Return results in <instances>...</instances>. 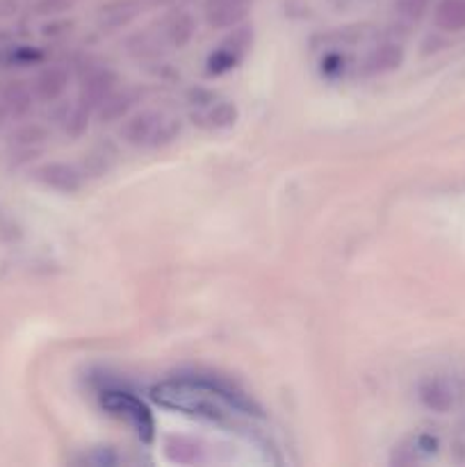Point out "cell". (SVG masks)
Returning a JSON list of instances; mask_svg holds the SVG:
<instances>
[{
  "instance_id": "20",
  "label": "cell",
  "mask_w": 465,
  "mask_h": 467,
  "mask_svg": "<svg viewBox=\"0 0 465 467\" xmlns=\"http://www.w3.org/2000/svg\"><path fill=\"white\" fill-rule=\"evenodd\" d=\"M21 237V228L14 223L12 217H7V214L0 210V242H14Z\"/></svg>"
},
{
  "instance_id": "14",
  "label": "cell",
  "mask_w": 465,
  "mask_h": 467,
  "mask_svg": "<svg viewBox=\"0 0 465 467\" xmlns=\"http://www.w3.org/2000/svg\"><path fill=\"white\" fill-rule=\"evenodd\" d=\"M137 94L132 89H114L103 103L98 105V119L103 123L119 121V119H126L128 112L135 108Z\"/></svg>"
},
{
  "instance_id": "3",
  "label": "cell",
  "mask_w": 465,
  "mask_h": 467,
  "mask_svg": "<svg viewBox=\"0 0 465 467\" xmlns=\"http://www.w3.org/2000/svg\"><path fill=\"white\" fill-rule=\"evenodd\" d=\"M253 44V30L249 26H235L231 35L212 50L208 57V73L210 76H222V73L235 68Z\"/></svg>"
},
{
  "instance_id": "6",
  "label": "cell",
  "mask_w": 465,
  "mask_h": 467,
  "mask_svg": "<svg viewBox=\"0 0 465 467\" xmlns=\"http://www.w3.org/2000/svg\"><path fill=\"white\" fill-rule=\"evenodd\" d=\"M196 126L205 128V130H226L232 128L240 119L237 105L231 100H212L208 105H201L194 114H191Z\"/></svg>"
},
{
  "instance_id": "1",
  "label": "cell",
  "mask_w": 465,
  "mask_h": 467,
  "mask_svg": "<svg viewBox=\"0 0 465 467\" xmlns=\"http://www.w3.org/2000/svg\"><path fill=\"white\" fill-rule=\"evenodd\" d=\"M181 132V121L167 112L158 109H141L132 117H126L121 126V137L126 144L135 149H160L171 144Z\"/></svg>"
},
{
  "instance_id": "8",
  "label": "cell",
  "mask_w": 465,
  "mask_h": 467,
  "mask_svg": "<svg viewBox=\"0 0 465 467\" xmlns=\"http://www.w3.org/2000/svg\"><path fill=\"white\" fill-rule=\"evenodd\" d=\"M114 89H117V76H114L109 68H94V71L82 80L78 103H82L89 109H98V105L103 103Z\"/></svg>"
},
{
  "instance_id": "2",
  "label": "cell",
  "mask_w": 465,
  "mask_h": 467,
  "mask_svg": "<svg viewBox=\"0 0 465 467\" xmlns=\"http://www.w3.org/2000/svg\"><path fill=\"white\" fill-rule=\"evenodd\" d=\"M103 406L117 418L126 420L132 429H135L137 436L141 438L144 442L153 441V415L150 410L141 404L137 397L128 395V392H105L103 397Z\"/></svg>"
},
{
  "instance_id": "7",
  "label": "cell",
  "mask_w": 465,
  "mask_h": 467,
  "mask_svg": "<svg viewBox=\"0 0 465 467\" xmlns=\"http://www.w3.org/2000/svg\"><path fill=\"white\" fill-rule=\"evenodd\" d=\"M196 30V21L187 9H173L160 21V35L171 48H185Z\"/></svg>"
},
{
  "instance_id": "12",
  "label": "cell",
  "mask_w": 465,
  "mask_h": 467,
  "mask_svg": "<svg viewBox=\"0 0 465 467\" xmlns=\"http://www.w3.org/2000/svg\"><path fill=\"white\" fill-rule=\"evenodd\" d=\"M68 87V71L59 64H53V67H46L44 71L36 73L35 82H32V94L36 96L44 103H53L59 96L67 91Z\"/></svg>"
},
{
  "instance_id": "13",
  "label": "cell",
  "mask_w": 465,
  "mask_h": 467,
  "mask_svg": "<svg viewBox=\"0 0 465 467\" xmlns=\"http://www.w3.org/2000/svg\"><path fill=\"white\" fill-rule=\"evenodd\" d=\"M140 12H141L140 0H112V3H108L98 12V26L108 32L119 30V27L128 26L132 18H137V14Z\"/></svg>"
},
{
  "instance_id": "5",
  "label": "cell",
  "mask_w": 465,
  "mask_h": 467,
  "mask_svg": "<svg viewBox=\"0 0 465 467\" xmlns=\"http://www.w3.org/2000/svg\"><path fill=\"white\" fill-rule=\"evenodd\" d=\"M251 9V0H205V21L214 30L240 26Z\"/></svg>"
},
{
  "instance_id": "10",
  "label": "cell",
  "mask_w": 465,
  "mask_h": 467,
  "mask_svg": "<svg viewBox=\"0 0 465 467\" xmlns=\"http://www.w3.org/2000/svg\"><path fill=\"white\" fill-rule=\"evenodd\" d=\"M401 62H404V48L397 41H386L369 50L363 62V73L365 76H383V73L399 68Z\"/></svg>"
},
{
  "instance_id": "18",
  "label": "cell",
  "mask_w": 465,
  "mask_h": 467,
  "mask_svg": "<svg viewBox=\"0 0 465 467\" xmlns=\"http://www.w3.org/2000/svg\"><path fill=\"white\" fill-rule=\"evenodd\" d=\"M46 137H48V130H46V128L30 123V126H23L18 128L16 132H12V144L18 146V149H30V146L46 141Z\"/></svg>"
},
{
  "instance_id": "4",
  "label": "cell",
  "mask_w": 465,
  "mask_h": 467,
  "mask_svg": "<svg viewBox=\"0 0 465 467\" xmlns=\"http://www.w3.org/2000/svg\"><path fill=\"white\" fill-rule=\"evenodd\" d=\"M36 182H41L44 187L55 192H62V194H76L85 185V176L82 171H78V167L67 162H48L41 164L32 171Z\"/></svg>"
},
{
  "instance_id": "11",
  "label": "cell",
  "mask_w": 465,
  "mask_h": 467,
  "mask_svg": "<svg viewBox=\"0 0 465 467\" xmlns=\"http://www.w3.org/2000/svg\"><path fill=\"white\" fill-rule=\"evenodd\" d=\"M32 89L23 82H7L0 87V121L3 119H23L32 108Z\"/></svg>"
},
{
  "instance_id": "19",
  "label": "cell",
  "mask_w": 465,
  "mask_h": 467,
  "mask_svg": "<svg viewBox=\"0 0 465 467\" xmlns=\"http://www.w3.org/2000/svg\"><path fill=\"white\" fill-rule=\"evenodd\" d=\"M431 0H395V9L406 21H419L429 9Z\"/></svg>"
},
{
  "instance_id": "15",
  "label": "cell",
  "mask_w": 465,
  "mask_h": 467,
  "mask_svg": "<svg viewBox=\"0 0 465 467\" xmlns=\"http://www.w3.org/2000/svg\"><path fill=\"white\" fill-rule=\"evenodd\" d=\"M436 26L445 32H463L465 0H440L436 7Z\"/></svg>"
},
{
  "instance_id": "16",
  "label": "cell",
  "mask_w": 465,
  "mask_h": 467,
  "mask_svg": "<svg viewBox=\"0 0 465 467\" xmlns=\"http://www.w3.org/2000/svg\"><path fill=\"white\" fill-rule=\"evenodd\" d=\"M167 48V41L162 39V35L158 32H140V35L130 36L128 39V50L130 55L140 59H155L164 53Z\"/></svg>"
},
{
  "instance_id": "17",
  "label": "cell",
  "mask_w": 465,
  "mask_h": 467,
  "mask_svg": "<svg viewBox=\"0 0 465 467\" xmlns=\"http://www.w3.org/2000/svg\"><path fill=\"white\" fill-rule=\"evenodd\" d=\"M89 114H91L89 108H85L82 103H73L62 119L64 132L71 137H80L82 132L87 130V126H89Z\"/></svg>"
},
{
  "instance_id": "9",
  "label": "cell",
  "mask_w": 465,
  "mask_h": 467,
  "mask_svg": "<svg viewBox=\"0 0 465 467\" xmlns=\"http://www.w3.org/2000/svg\"><path fill=\"white\" fill-rule=\"evenodd\" d=\"M419 401L433 413H450L456 404V392L451 383L442 377H429L418 388Z\"/></svg>"
}]
</instances>
